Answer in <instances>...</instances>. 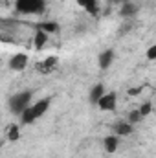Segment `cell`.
Instances as JSON below:
<instances>
[{
    "label": "cell",
    "instance_id": "1",
    "mask_svg": "<svg viewBox=\"0 0 156 158\" xmlns=\"http://www.w3.org/2000/svg\"><path fill=\"white\" fill-rule=\"evenodd\" d=\"M50 103H51V98H44V99H39L37 103L30 105V107L20 114V121H22L24 125L33 123L35 119H39L40 116H44V114H46V110L50 109Z\"/></svg>",
    "mask_w": 156,
    "mask_h": 158
},
{
    "label": "cell",
    "instance_id": "2",
    "mask_svg": "<svg viewBox=\"0 0 156 158\" xmlns=\"http://www.w3.org/2000/svg\"><path fill=\"white\" fill-rule=\"evenodd\" d=\"M7 105H9V110H11L13 114L20 116V114L31 105V92H30V90H24V92L13 94V96L9 98V101H7Z\"/></svg>",
    "mask_w": 156,
    "mask_h": 158
},
{
    "label": "cell",
    "instance_id": "3",
    "mask_svg": "<svg viewBox=\"0 0 156 158\" xmlns=\"http://www.w3.org/2000/svg\"><path fill=\"white\" fill-rule=\"evenodd\" d=\"M15 9L22 15H40L46 9V0H17Z\"/></svg>",
    "mask_w": 156,
    "mask_h": 158
},
{
    "label": "cell",
    "instance_id": "4",
    "mask_svg": "<svg viewBox=\"0 0 156 158\" xmlns=\"http://www.w3.org/2000/svg\"><path fill=\"white\" fill-rule=\"evenodd\" d=\"M97 107H99V110H103V112H109V110H114L117 105V94L116 92H105L99 99H97V103H96Z\"/></svg>",
    "mask_w": 156,
    "mask_h": 158
},
{
    "label": "cell",
    "instance_id": "5",
    "mask_svg": "<svg viewBox=\"0 0 156 158\" xmlns=\"http://www.w3.org/2000/svg\"><path fill=\"white\" fill-rule=\"evenodd\" d=\"M28 63H30V57L26 55V53H15L11 59H9V70H13V72H22V70H26V66H28Z\"/></svg>",
    "mask_w": 156,
    "mask_h": 158
},
{
    "label": "cell",
    "instance_id": "6",
    "mask_svg": "<svg viewBox=\"0 0 156 158\" xmlns=\"http://www.w3.org/2000/svg\"><path fill=\"white\" fill-rule=\"evenodd\" d=\"M114 50H103L99 55H97V64H99V68L101 70H109L110 66H112V63H114Z\"/></svg>",
    "mask_w": 156,
    "mask_h": 158
},
{
    "label": "cell",
    "instance_id": "7",
    "mask_svg": "<svg viewBox=\"0 0 156 158\" xmlns=\"http://www.w3.org/2000/svg\"><path fill=\"white\" fill-rule=\"evenodd\" d=\"M112 132L116 136H129L132 132V125L129 121H117V123H114V127H112Z\"/></svg>",
    "mask_w": 156,
    "mask_h": 158
},
{
    "label": "cell",
    "instance_id": "8",
    "mask_svg": "<svg viewBox=\"0 0 156 158\" xmlns=\"http://www.w3.org/2000/svg\"><path fill=\"white\" fill-rule=\"evenodd\" d=\"M136 13H138V6H136L134 2H123V4H121L119 15H121L123 19H130V17H134Z\"/></svg>",
    "mask_w": 156,
    "mask_h": 158
},
{
    "label": "cell",
    "instance_id": "9",
    "mask_svg": "<svg viewBox=\"0 0 156 158\" xmlns=\"http://www.w3.org/2000/svg\"><path fill=\"white\" fill-rule=\"evenodd\" d=\"M105 94V86L101 85V83H97V85H94L92 88H90V94H88V99H90V103H97V99L101 98Z\"/></svg>",
    "mask_w": 156,
    "mask_h": 158
},
{
    "label": "cell",
    "instance_id": "10",
    "mask_svg": "<svg viewBox=\"0 0 156 158\" xmlns=\"http://www.w3.org/2000/svg\"><path fill=\"white\" fill-rule=\"evenodd\" d=\"M117 145H119V136L110 134V136L105 138V149H107V153H116Z\"/></svg>",
    "mask_w": 156,
    "mask_h": 158
},
{
    "label": "cell",
    "instance_id": "11",
    "mask_svg": "<svg viewBox=\"0 0 156 158\" xmlns=\"http://www.w3.org/2000/svg\"><path fill=\"white\" fill-rule=\"evenodd\" d=\"M48 42V33H44V31H37V35H35V40H33V46L37 48V50H42L44 48V44Z\"/></svg>",
    "mask_w": 156,
    "mask_h": 158
},
{
    "label": "cell",
    "instance_id": "12",
    "mask_svg": "<svg viewBox=\"0 0 156 158\" xmlns=\"http://www.w3.org/2000/svg\"><path fill=\"white\" fill-rule=\"evenodd\" d=\"M39 30L50 35V33L59 31V24H57V22H42V24H39Z\"/></svg>",
    "mask_w": 156,
    "mask_h": 158
},
{
    "label": "cell",
    "instance_id": "13",
    "mask_svg": "<svg viewBox=\"0 0 156 158\" xmlns=\"http://www.w3.org/2000/svg\"><path fill=\"white\" fill-rule=\"evenodd\" d=\"M55 64H57V57H48L44 63H40V66H37V68H40V70L46 72V70H51Z\"/></svg>",
    "mask_w": 156,
    "mask_h": 158
},
{
    "label": "cell",
    "instance_id": "14",
    "mask_svg": "<svg viewBox=\"0 0 156 158\" xmlns=\"http://www.w3.org/2000/svg\"><path fill=\"white\" fill-rule=\"evenodd\" d=\"M138 110H140L142 118H145V116H149V114H151V110H153V103H151V101H145V103H143Z\"/></svg>",
    "mask_w": 156,
    "mask_h": 158
},
{
    "label": "cell",
    "instance_id": "15",
    "mask_svg": "<svg viewBox=\"0 0 156 158\" xmlns=\"http://www.w3.org/2000/svg\"><path fill=\"white\" fill-rule=\"evenodd\" d=\"M7 138H9L11 142H17V140H18V125H11V127L7 129Z\"/></svg>",
    "mask_w": 156,
    "mask_h": 158
},
{
    "label": "cell",
    "instance_id": "16",
    "mask_svg": "<svg viewBox=\"0 0 156 158\" xmlns=\"http://www.w3.org/2000/svg\"><path fill=\"white\" fill-rule=\"evenodd\" d=\"M127 121H129L130 125H134V123L142 121V114H140V110H132V112H129V116H127Z\"/></svg>",
    "mask_w": 156,
    "mask_h": 158
},
{
    "label": "cell",
    "instance_id": "17",
    "mask_svg": "<svg viewBox=\"0 0 156 158\" xmlns=\"http://www.w3.org/2000/svg\"><path fill=\"white\" fill-rule=\"evenodd\" d=\"M13 26H17V22H15V20H6V19H0V28H13Z\"/></svg>",
    "mask_w": 156,
    "mask_h": 158
},
{
    "label": "cell",
    "instance_id": "18",
    "mask_svg": "<svg viewBox=\"0 0 156 158\" xmlns=\"http://www.w3.org/2000/svg\"><path fill=\"white\" fill-rule=\"evenodd\" d=\"M147 59H149V61H154L156 59V46L154 44L149 46V50H147Z\"/></svg>",
    "mask_w": 156,
    "mask_h": 158
},
{
    "label": "cell",
    "instance_id": "19",
    "mask_svg": "<svg viewBox=\"0 0 156 158\" xmlns=\"http://www.w3.org/2000/svg\"><path fill=\"white\" fill-rule=\"evenodd\" d=\"M138 92H142V86H140V88H132V90H129V94H130V96H136Z\"/></svg>",
    "mask_w": 156,
    "mask_h": 158
},
{
    "label": "cell",
    "instance_id": "20",
    "mask_svg": "<svg viewBox=\"0 0 156 158\" xmlns=\"http://www.w3.org/2000/svg\"><path fill=\"white\" fill-rule=\"evenodd\" d=\"M112 2H123V0H112Z\"/></svg>",
    "mask_w": 156,
    "mask_h": 158
}]
</instances>
